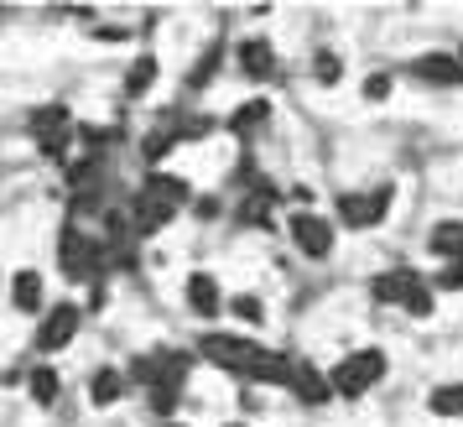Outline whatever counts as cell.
Returning a JSON list of instances; mask_svg holds the SVG:
<instances>
[{"mask_svg":"<svg viewBox=\"0 0 463 427\" xmlns=\"http://www.w3.org/2000/svg\"><path fill=\"white\" fill-rule=\"evenodd\" d=\"M198 355L213 360L219 370H234V375H250V381H292V360L276 355V349H260L250 339H234V334H203L198 339Z\"/></svg>","mask_w":463,"mask_h":427,"instance_id":"obj_1","label":"cell"},{"mask_svg":"<svg viewBox=\"0 0 463 427\" xmlns=\"http://www.w3.org/2000/svg\"><path fill=\"white\" fill-rule=\"evenodd\" d=\"M183 204H188V183H183V177H167V172H151L146 188L130 198V224H136L141 235H156Z\"/></svg>","mask_w":463,"mask_h":427,"instance_id":"obj_2","label":"cell"},{"mask_svg":"<svg viewBox=\"0 0 463 427\" xmlns=\"http://www.w3.org/2000/svg\"><path fill=\"white\" fill-rule=\"evenodd\" d=\"M370 292H375L380 302H401V308H406V313H417V318L432 313V292L421 287V271H411V266H396V271L375 277V281H370Z\"/></svg>","mask_w":463,"mask_h":427,"instance_id":"obj_3","label":"cell"},{"mask_svg":"<svg viewBox=\"0 0 463 427\" xmlns=\"http://www.w3.org/2000/svg\"><path fill=\"white\" fill-rule=\"evenodd\" d=\"M380 375H385V355H380V349H354V355L338 360L328 385H334V396H364Z\"/></svg>","mask_w":463,"mask_h":427,"instance_id":"obj_4","label":"cell"},{"mask_svg":"<svg viewBox=\"0 0 463 427\" xmlns=\"http://www.w3.org/2000/svg\"><path fill=\"white\" fill-rule=\"evenodd\" d=\"M58 261H63V277L68 281L99 277V245H94L79 224H68V230H63V240H58Z\"/></svg>","mask_w":463,"mask_h":427,"instance_id":"obj_5","label":"cell"},{"mask_svg":"<svg viewBox=\"0 0 463 427\" xmlns=\"http://www.w3.org/2000/svg\"><path fill=\"white\" fill-rule=\"evenodd\" d=\"M188 355H177V349H151V355H141V360L130 365V381H141V385H172L177 391V381L188 375Z\"/></svg>","mask_w":463,"mask_h":427,"instance_id":"obj_6","label":"cell"},{"mask_svg":"<svg viewBox=\"0 0 463 427\" xmlns=\"http://www.w3.org/2000/svg\"><path fill=\"white\" fill-rule=\"evenodd\" d=\"M391 209V188H370V193H344L338 198V219L349 230H370L380 214Z\"/></svg>","mask_w":463,"mask_h":427,"instance_id":"obj_7","label":"cell"},{"mask_svg":"<svg viewBox=\"0 0 463 427\" xmlns=\"http://www.w3.org/2000/svg\"><path fill=\"white\" fill-rule=\"evenodd\" d=\"M32 130H37V147H43V157H63L68 151V136H73V120H68L63 105H47L32 115Z\"/></svg>","mask_w":463,"mask_h":427,"instance_id":"obj_8","label":"cell"},{"mask_svg":"<svg viewBox=\"0 0 463 427\" xmlns=\"http://www.w3.org/2000/svg\"><path fill=\"white\" fill-rule=\"evenodd\" d=\"M79 318H84V313H79L73 302H58V308H47L43 328H37V349H43V355L63 349V344L73 339V334H79Z\"/></svg>","mask_w":463,"mask_h":427,"instance_id":"obj_9","label":"cell"},{"mask_svg":"<svg viewBox=\"0 0 463 427\" xmlns=\"http://www.w3.org/2000/svg\"><path fill=\"white\" fill-rule=\"evenodd\" d=\"M292 240L302 256L323 261L334 251V230H328V219H317V214H292Z\"/></svg>","mask_w":463,"mask_h":427,"instance_id":"obj_10","label":"cell"},{"mask_svg":"<svg viewBox=\"0 0 463 427\" xmlns=\"http://www.w3.org/2000/svg\"><path fill=\"white\" fill-rule=\"evenodd\" d=\"M411 79L432 89H458L463 84V58H448V52H427L411 63Z\"/></svg>","mask_w":463,"mask_h":427,"instance_id":"obj_11","label":"cell"},{"mask_svg":"<svg viewBox=\"0 0 463 427\" xmlns=\"http://www.w3.org/2000/svg\"><path fill=\"white\" fill-rule=\"evenodd\" d=\"M188 308L198 318H213V313L224 308V292H219V281H213L209 271H193L188 277Z\"/></svg>","mask_w":463,"mask_h":427,"instance_id":"obj_12","label":"cell"},{"mask_svg":"<svg viewBox=\"0 0 463 427\" xmlns=\"http://www.w3.org/2000/svg\"><path fill=\"white\" fill-rule=\"evenodd\" d=\"M297 391V396H302V402L307 406H323L328 402V396H334V385H328V375H317L313 365L302 360V365H292V381H287Z\"/></svg>","mask_w":463,"mask_h":427,"instance_id":"obj_13","label":"cell"},{"mask_svg":"<svg viewBox=\"0 0 463 427\" xmlns=\"http://www.w3.org/2000/svg\"><path fill=\"white\" fill-rule=\"evenodd\" d=\"M240 68H245L250 79H271V73H276V52H271V43H260V37L240 43Z\"/></svg>","mask_w":463,"mask_h":427,"instance_id":"obj_14","label":"cell"},{"mask_svg":"<svg viewBox=\"0 0 463 427\" xmlns=\"http://www.w3.org/2000/svg\"><path fill=\"white\" fill-rule=\"evenodd\" d=\"M427 245H432V256H442V261H463V219H442Z\"/></svg>","mask_w":463,"mask_h":427,"instance_id":"obj_15","label":"cell"},{"mask_svg":"<svg viewBox=\"0 0 463 427\" xmlns=\"http://www.w3.org/2000/svg\"><path fill=\"white\" fill-rule=\"evenodd\" d=\"M11 302H16L22 313H43V277H37V271H16V281H11Z\"/></svg>","mask_w":463,"mask_h":427,"instance_id":"obj_16","label":"cell"},{"mask_svg":"<svg viewBox=\"0 0 463 427\" xmlns=\"http://www.w3.org/2000/svg\"><path fill=\"white\" fill-rule=\"evenodd\" d=\"M120 391H126L120 370H99V375L89 381V396H94V406H115V402H120Z\"/></svg>","mask_w":463,"mask_h":427,"instance_id":"obj_17","label":"cell"},{"mask_svg":"<svg viewBox=\"0 0 463 427\" xmlns=\"http://www.w3.org/2000/svg\"><path fill=\"white\" fill-rule=\"evenodd\" d=\"M266 115H271V105H266V100H250V105H240V109H234L230 130H234V136H250L255 126H266Z\"/></svg>","mask_w":463,"mask_h":427,"instance_id":"obj_18","label":"cell"},{"mask_svg":"<svg viewBox=\"0 0 463 427\" xmlns=\"http://www.w3.org/2000/svg\"><path fill=\"white\" fill-rule=\"evenodd\" d=\"M156 84V58H136V68L126 73V94H146Z\"/></svg>","mask_w":463,"mask_h":427,"instance_id":"obj_19","label":"cell"},{"mask_svg":"<svg viewBox=\"0 0 463 427\" xmlns=\"http://www.w3.org/2000/svg\"><path fill=\"white\" fill-rule=\"evenodd\" d=\"M432 412H438V417H458L463 412V385H438V391H432Z\"/></svg>","mask_w":463,"mask_h":427,"instance_id":"obj_20","label":"cell"},{"mask_svg":"<svg viewBox=\"0 0 463 427\" xmlns=\"http://www.w3.org/2000/svg\"><path fill=\"white\" fill-rule=\"evenodd\" d=\"M32 396H37V402H52V396H58V375H52V370H47V365H43V370H32Z\"/></svg>","mask_w":463,"mask_h":427,"instance_id":"obj_21","label":"cell"},{"mask_svg":"<svg viewBox=\"0 0 463 427\" xmlns=\"http://www.w3.org/2000/svg\"><path fill=\"white\" fill-rule=\"evenodd\" d=\"M313 73H317V84H338V79H344V63H338V58H334V52H317V58H313Z\"/></svg>","mask_w":463,"mask_h":427,"instance_id":"obj_22","label":"cell"},{"mask_svg":"<svg viewBox=\"0 0 463 427\" xmlns=\"http://www.w3.org/2000/svg\"><path fill=\"white\" fill-rule=\"evenodd\" d=\"M213 68H219V43H213L209 52H203V58H198V68L188 73V84H193V89H203V84H209V73H213Z\"/></svg>","mask_w":463,"mask_h":427,"instance_id":"obj_23","label":"cell"},{"mask_svg":"<svg viewBox=\"0 0 463 427\" xmlns=\"http://www.w3.org/2000/svg\"><path fill=\"white\" fill-rule=\"evenodd\" d=\"M230 308H234V318H245V323H260V318H266V308H260V298H234Z\"/></svg>","mask_w":463,"mask_h":427,"instance_id":"obj_24","label":"cell"},{"mask_svg":"<svg viewBox=\"0 0 463 427\" xmlns=\"http://www.w3.org/2000/svg\"><path fill=\"white\" fill-rule=\"evenodd\" d=\"M240 224H266V198H245V209H240Z\"/></svg>","mask_w":463,"mask_h":427,"instance_id":"obj_25","label":"cell"},{"mask_svg":"<svg viewBox=\"0 0 463 427\" xmlns=\"http://www.w3.org/2000/svg\"><path fill=\"white\" fill-rule=\"evenodd\" d=\"M438 287L458 292V287H463V261H448V266H442V271H438Z\"/></svg>","mask_w":463,"mask_h":427,"instance_id":"obj_26","label":"cell"},{"mask_svg":"<svg viewBox=\"0 0 463 427\" xmlns=\"http://www.w3.org/2000/svg\"><path fill=\"white\" fill-rule=\"evenodd\" d=\"M385 94H391V79L385 73H370L364 79V100H385Z\"/></svg>","mask_w":463,"mask_h":427,"instance_id":"obj_27","label":"cell"},{"mask_svg":"<svg viewBox=\"0 0 463 427\" xmlns=\"http://www.w3.org/2000/svg\"><path fill=\"white\" fill-rule=\"evenodd\" d=\"M151 406H156V412L167 417L172 406H177V391H172V385H156V391H151Z\"/></svg>","mask_w":463,"mask_h":427,"instance_id":"obj_28","label":"cell"},{"mask_svg":"<svg viewBox=\"0 0 463 427\" xmlns=\"http://www.w3.org/2000/svg\"><path fill=\"white\" fill-rule=\"evenodd\" d=\"M172 427H183V422H172Z\"/></svg>","mask_w":463,"mask_h":427,"instance_id":"obj_29","label":"cell"}]
</instances>
